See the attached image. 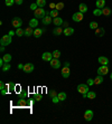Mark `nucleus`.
<instances>
[{"label": "nucleus", "mask_w": 112, "mask_h": 124, "mask_svg": "<svg viewBox=\"0 0 112 124\" xmlns=\"http://www.w3.org/2000/svg\"><path fill=\"white\" fill-rule=\"evenodd\" d=\"M64 66H67V67H69V63H67V62H66V63L64 64Z\"/></svg>", "instance_id": "3c124183"}, {"label": "nucleus", "mask_w": 112, "mask_h": 124, "mask_svg": "<svg viewBox=\"0 0 112 124\" xmlns=\"http://www.w3.org/2000/svg\"><path fill=\"white\" fill-rule=\"evenodd\" d=\"M78 11L84 14V12L87 11V6H86L85 3H80V6H78Z\"/></svg>", "instance_id": "aec40b11"}, {"label": "nucleus", "mask_w": 112, "mask_h": 124, "mask_svg": "<svg viewBox=\"0 0 112 124\" xmlns=\"http://www.w3.org/2000/svg\"><path fill=\"white\" fill-rule=\"evenodd\" d=\"M78 92L82 94L84 98L87 97V92H89V85L87 84H80L78 86Z\"/></svg>", "instance_id": "f257e3e1"}, {"label": "nucleus", "mask_w": 112, "mask_h": 124, "mask_svg": "<svg viewBox=\"0 0 112 124\" xmlns=\"http://www.w3.org/2000/svg\"><path fill=\"white\" fill-rule=\"evenodd\" d=\"M93 15H94V16H101V15H102V9H100V8L94 9V10H93Z\"/></svg>", "instance_id": "2f4dec72"}, {"label": "nucleus", "mask_w": 112, "mask_h": 124, "mask_svg": "<svg viewBox=\"0 0 112 124\" xmlns=\"http://www.w3.org/2000/svg\"><path fill=\"white\" fill-rule=\"evenodd\" d=\"M109 73V68H108V65H101L100 67L98 68V74L99 75H106Z\"/></svg>", "instance_id": "20e7f679"}, {"label": "nucleus", "mask_w": 112, "mask_h": 124, "mask_svg": "<svg viewBox=\"0 0 112 124\" xmlns=\"http://www.w3.org/2000/svg\"><path fill=\"white\" fill-rule=\"evenodd\" d=\"M5 3H6V6L10 7V6H12V5L15 3V0H6V1H5Z\"/></svg>", "instance_id": "e433bc0d"}, {"label": "nucleus", "mask_w": 112, "mask_h": 124, "mask_svg": "<svg viewBox=\"0 0 112 124\" xmlns=\"http://www.w3.org/2000/svg\"><path fill=\"white\" fill-rule=\"evenodd\" d=\"M34 16L35 18H37V19H43L45 16H46V12L44 10L42 7H38L36 10H34Z\"/></svg>", "instance_id": "f03ea898"}, {"label": "nucleus", "mask_w": 112, "mask_h": 124, "mask_svg": "<svg viewBox=\"0 0 112 124\" xmlns=\"http://www.w3.org/2000/svg\"><path fill=\"white\" fill-rule=\"evenodd\" d=\"M110 78H111V81H112V73H111V75H110Z\"/></svg>", "instance_id": "603ef678"}, {"label": "nucleus", "mask_w": 112, "mask_h": 124, "mask_svg": "<svg viewBox=\"0 0 112 124\" xmlns=\"http://www.w3.org/2000/svg\"><path fill=\"white\" fill-rule=\"evenodd\" d=\"M57 96H58V100H60V102H63V101H65V100H66V94L64 92L58 93Z\"/></svg>", "instance_id": "bb28decb"}, {"label": "nucleus", "mask_w": 112, "mask_h": 124, "mask_svg": "<svg viewBox=\"0 0 112 124\" xmlns=\"http://www.w3.org/2000/svg\"><path fill=\"white\" fill-rule=\"evenodd\" d=\"M105 7V0H96V8L103 9Z\"/></svg>", "instance_id": "412c9836"}, {"label": "nucleus", "mask_w": 112, "mask_h": 124, "mask_svg": "<svg viewBox=\"0 0 112 124\" xmlns=\"http://www.w3.org/2000/svg\"><path fill=\"white\" fill-rule=\"evenodd\" d=\"M87 85H89V86H91V85H94V79H92V78H89V79H87Z\"/></svg>", "instance_id": "ea45409f"}, {"label": "nucleus", "mask_w": 112, "mask_h": 124, "mask_svg": "<svg viewBox=\"0 0 112 124\" xmlns=\"http://www.w3.org/2000/svg\"><path fill=\"white\" fill-rule=\"evenodd\" d=\"M0 44H1V46H8L11 44V35L8 34V35H5L1 37L0 39Z\"/></svg>", "instance_id": "7ed1b4c3"}, {"label": "nucleus", "mask_w": 112, "mask_h": 124, "mask_svg": "<svg viewBox=\"0 0 112 124\" xmlns=\"http://www.w3.org/2000/svg\"><path fill=\"white\" fill-rule=\"evenodd\" d=\"M49 16H51V17H53V18L58 17V10H57V9H52V10L49 11Z\"/></svg>", "instance_id": "b1692460"}, {"label": "nucleus", "mask_w": 112, "mask_h": 124, "mask_svg": "<svg viewBox=\"0 0 112 124\" xmlns=\"http://www.w3.org/2000/svg\"><path fill=\"white\" fill-rule=\"evenodd\" d=\"M49 94H51V96H52V97H55V96H57V94H56V92H55V91H52V92L49 93Z\"/></svg>", "instance_id": "c03bdc74"}, {"label": "nucleus", "mask_w": 112, "mask_h": 124, "mask_svg": "<svg viewBox=\"0 0 112 124\" xmlns=\"http://www.w3.org/2000/svg\"><path fill=\"white\" fill-rule=\"evenodd\" d=\"M37 8H38V6H37V3H36V2L30 5V9H32V10H36Z\"/></svg>", "instance_id": "58836bf2"}, {"label": "nucleus", "mask_w": 112, "mask_h": 124, "mask_svg": "<svg viewBox=\"0 0 112 124\" xmlns=\"http://www.w3.org/2000/svg\"><path fill=\"white\" fill-rule=\"evenodd\" d=\"M27 92H25V91H21L20 92V98H27Z\"/></svg>", "instance_id": "4c0bfd02"}, {"label": "nucleus", "mask_w": 112, "mask_h": 124, "mask_svg": "<svg viewBox=\"0 0 112 124\" xmlns=\"http://www.w3.org/2000/svg\"><path fill=\"white\" fill-rule=\"evenodd\" d=\"M63 8H64V3L63 2H57V3H56V9H57L58 11H60V10H62Z\"/></svg>", "instance_id": "f704fd0d"}, {"label": "nucleus", "mask_w": 112, "mask_h": 124, "mask_svg": "<svg viewBox=\"0 0 112 124\" xmlns=\"http://www.w3.org/2000/svg\"><path fill=\"white\" fill-rule=\"evenodd\" d=\"M7 93H8V90H7V88H5V90H1V94H2V95H6Z\"/></svg>", "instance_id": "a18cd8bd"}, {"label": "nucleus", "mask_w": 112, "mask_h": 124, "mask_svg": "<svg viewBox=\"0 0 112 124\" xmlns=\"http://www.w3.org/2000/svg\"><path fill=\"white\" fill-rule=\"evenodd\" d=\"M93 115H94L93 111H91V110L85 111V113H84V118H85V121H91L93 118Z\"/></svg>", "instance_id": "1a4fd4ad"}, {"label": "nucleus", "mask_w": 112, "mask_h": 124, "mask_svg": "<svg viewBox=\"0 0 112 124\" xmlns=\"http://www.w3.org/2000/svg\"><path fill=\"white\" fill-rule=\"evenodd\" d=\"M90 28L91 29H96V28H99V25H98V23L96 21H92V23H90Z\"/></svg>", "instance_id": "7c9ffc66"}, {"label": "nucleus", "mask_w": 112, "mask_h": 124, "mask_svg": "<svg viewBox=\"0 0 112 124\" xmlns=\"http://www.w3.org/2000/svg\"><path fill=\"white\" fill-rule=\"evenodd\" d=\"M53 23H54L56 27H60L62 23H63V20H62V18L60 17H56V18H53Z\"/></svg>", "instance_id": "4468645a"}, {"label": "nucleus", "mask_w": 112, "mask_h": 124, "mask_svg": "<svg viewBox=\"0 0 112 124\" xmlns=\"http://www.w3.org/2000/svg\"><path fill=\"white\" fill-rule=\"evenodd\" d=\"M35 98H36V101H40V100H42V94H36Z\"/></svg>", "instance_id": "79ce46f5"}, {"label": "nucleus", "mask_w": 112, "mask_h": 124, "mask_svg": "<svg viewBox=\"0 0 112 124\" xmlns=\"http://www.w3.org/2000/svg\"><path fill=\"white\" fill-rule=\"evenodd\" d=\"M15 3H16V5H21V3H23V0H15Z\"/></svg>", "instance_id": "de8ad7c7"}, {"label": "nucleus", "mask_w": 112, "mask_h": 124, "mask_svg": "<svg viewBox=\"0 0 112 124\" xmlns=\"http://www.w3.org/2000/svg\"><path fill=\"white\" fill-rule=\"evenodd\" d=\"M98 61L101 65H108V64H109V59H108L106 57H104V56H100Z\"/></svg>", "instance_id": "dca6fc26"}, {"label": "nucleus", "mask_w": 112, "mask_h": 124, "mask_svg": "<svg viewBox=\"0 0 112 124\" xmlns=\"http://www.w3.org/2000/svg\"><path fill=\"white\" fill-rule=\"evenodd\" d=\"M73 32H74V29L72 27H67V28L64 29V35L65 36H71V35H73Z\"/></svg>", "instance_id": "6ab92c4d"}, {"label": "nucleus", "mask_w": 112, "mask_h": 124, "mask_svg": "<svg viewBox=\"0 0 112 124\" xmlns=\"http://www.w3.org/2000/svg\"><path fill=\"white\" fill-rule=\"evenodd\" d=\"M49 7H51V9H56V3H51V5H49Z\"/></svg>", "instance_id": "49530a36"}, {"label": "nucleus", "mask_w": 112, "mask_h": 124, "mask_svg": "<svg viewBox=\"0 0 112 124\" xmlns=\"http://www.w3.org/2000/svg\"><path fill=\"white\" fill-rule=\"evenodd\" d=\"M62 32H64V30L62 28H60V27H56V28H54L53 29V34L54 35H56V36H60Z\"/></svg>", "instance_id": "4be33fe9"}, {"label": "nucleus", "mask_w": 112, "mask_h": 124, "mask_svg": "<svg viewBox=\"0 0 112 124\" xmlns=\"http://www.w3.org/2000/svg\"><path fill=\"white\" fill-rule=\"evenodd\" d=\"M69 74H71V70H69V67H67V66H64L63 68H62V76H63L64 78H67V77H69Z\"/></svg>", "instance_id": "9b49d317"}, {"label": "nucleus", "mask_w": 112, "mask_h": 124, "mask_svg": "<svg viewBox=\"0 0 112 124\" xmlns=\"http://www.w3.org/2000/svg\"><path fill=\"white\" fill-rule=\"evenodd\" d=\"M16 35L18 37H23V36H25V30L21 28H17L16 29Z\"/></svg>", "instance_id": "393cba45"}, {"label": "nucleus", "mask_w": 112, "mask_h": 124, "mask_svg": "<svg viewBox=\"0 0 112 124\" xmlns=\"http://www.w3.org/2000/svg\"><path fill=\"white\" fill-rule=\"evenodd\" d=\"M51 66H52V68H55L57 69L60 67V62L58 61V58H53L52 61H51Z\"/></svg>", "instance_id": "6e6552de"}, {"label": "nucleus", "mask_w": 112, "mask_h": 124, "mask_svg": "<svg viewBox=\"0 0 112 124\" xmlns=\"http://www.w3.org/2000/svg\"><path fill=\"white\" fill-rule=\"evenodd\" d=\"M6 86H5V83L3 82H0V90H5Z\"/></svg>", "instance_id": "37998d69"}, {"label": "nucleus", "mask_w": 112, "mask_h": 124, "mask_svg": "<svg viewBox=\"0 0 112 124\" xmlns=\"http://www.w3.org/2000/svg\"><path fill=\"white\" fill-rule=\"evenodd\" d=\"M2 59L5 61V63H9V62L11 61V55H10V54H5Z\"/></svg>", "instance_id": "c85d7f7f"}, {"label": "nucleus", "mask_w": 112, "mask_h": 124, "mask_svg": "<svg viewBox=\"0 0 112 124\" xmlns=\"http://www.w3.org/2000/svg\"><path fill=\"white\" fill-rule=\"evenodd\" d=\"M42 58H43V61H46V62H51L53 59V53H48V52H46V53H44L43 54V56H42Z\"/></svg>", "instance_id": "9d476101"}, {"label": "nucleus", "mask_w": 112, "mask_h": 124, "mask_svg": "<svg viewBox=\"0 0 112 124\" xmlns=\"http://www.w3.org/2000/svg\"><path fill=\"white\" fill-rule=\"evenodd\" d=\"M73 20L74 21H76V23H80V21H82L83 20V18H84V16H83V14L82 12H75L74 15H73Z\"/></svg>", "instance_id": "423d86ee"}, {"label": "nucleus", "mask_w": 112, "mask_h": 124, "mask_svg": "<svg viewBox=\"0 0 112 124\" xmlns=\"http://www.w3.org/2000/svg\"><path fill=\"white\" fill-rule=\"evenodd\" d=\"M29 26L32 27H37L38 26V20L37 18H33V19H30V21H29Z\"/></svg>", "instance_id": "5701e85b"}, {"label": "nucleus", "mask_w": 112, "mask_h": 124, "mask_svg": "<svg viewBox=\"0 0 112 124\" xmlns=\"http://www.w3.org/2000/svg\"><path fill=\"white\" fill-rule=\"evenodd\" d=\"M102 15H104V16H110V15H111V9L108 8V7H104V8L102 9Z\"/></svg>", "instance_id": "a878e982"}, {"label": "nucleus", "mask_w": 112, "mask_h": 124, "mask_svg": "<svg viewBox=\"0 0 112 124\" xmlns=\"http://www.w3.org/2000/svg\"><path fill=\"white\" fill-rule=\"evenodd\" d=\"M43 35V29L42 28H35L34 29V36L36 38H39Z\"/></svg>", "instance_id": "f3484780"}, {"label": "nucleus", "mask_w": 112, "mask_h": 124, "mask_svg": "<svg viewBox=\"0 0 112 124\" xmlns=\"http://www.w3.org/2000/svg\"><path fill=\"white\" fill-rule=\"evenodd\" d=\"M11 23H12V26H14V27H17V28H20V27H21V25H23V20H21L20 18L16 17V18H14V19H12Z\"/></svg>", "instance_id": "0eeeda50"}, {"label": "nucleus", "mask_w": 112, "mask_h": 124, "mask_svg": "<svg viewBox=\"0 0 112 124\" xmlns=\"http://www.w3.org/2000/svg\"><path fill=\"white\" fill-rule=\"evenodd\" d=\"M52 18L53 17H51V16H45V17L42 19V23H43V25H45V26H47V25H49V23H52Z\"/></svg>", "instance_id": "ddd939ff"}, {"label": "nucleus", "mask_w": 112, "mask_h": 124, "mask_svg": "<svg viewBox=\"0 0 112 124\" xmlns=\"http://www.w3.org/2000/svg\"><path fill=\"white\" fill-rule=\"evenodd\" d=\"M104 34H105V30H104V28H101V27H99V28L95 29V36H98V37H103Z\"/></svg>", "instance_id": "f8f14e48"}, {"label": "nucleus", "mask_w": 112, "mask_h": 124, "mask_svg": "<svg viewBox=\"0 0 112 124\" xmlns=\"http://www.w3.org/2000/svg\"><path fill=\"white\" fill-rule=\"evenodd\" d=\"M36 3H37L38 7H42V8H44V6L46 5V0H36Z\"/></svg>", "instance_id": "c756f323"}, {"label": "nucleus", "mask_w": 112, "mask_h": 124, "mask_svg": "<svg viewBox=\"0 0 112 124\" xmlns=\"http://www.w3.org/2000/svg\"><path fill=\"white\" fill-rule=\"evenodd\" d=\"M18 68H19V69H23L24 68V65H23V64H19V65H18Z\"/></svg>", "instance_id": "09e8293b"}, {"label": "nucleus", "mask_w": 112, "mask_h": 124, "mask_svg": "<svg viewBox=\"0 0 112 124\" xmlns=\"http://www.w3.org/2000/svg\"><path fill=\"white\" fill-rule=\"evenodd\" d=\"M103 76L102 75H99L98 77H95L94 78V85H100V84L103 83Z\"/></svg>", "instance_id": "a211bd4d"}, {"label": "nucleus", "mask_w": 112, "mask_h": 124, "mask_svg": "<svg viewBox=\"0 0 112 124\" xmlns=\"http://www.w3.org/2000/svg\"><path fill=\"white\" fill-rule=\"evenodd\" d=\"M33 35H34V29H33L30 26L27 27V28L25 29V36H26V37H29V36H33Z\"/></svg>", "instance_id": "2eb2a0df"}, {"label": "nucleus", "mask_w": 112, "mask_h": 124, "mask_svg": "<svg viewBox=\"0 0 112 124\" xmlns=\"http://www.w3.org/2000/svg\"><path fill=\"white\" fill-rule=\"evenodd\" d=\"M96 97V94H95V92H93V91H89L87 92V98H90V100H93V98Z\"/></svg>", "instance_id": "cd10ccee"}, {"label": "nucleus", "mask_w": 112, "mask_h": 124, "mask_svg": "<svg viewBox=\"0 0 112 124\" xmlns=\"http://www.w3.org/2000/svg\"><path fill=\"white\" fill-rule=\"evenodd\" d=\"M52 101H53V103H58L60 102V100H58V96H55V97H52Z\"/></svg>", "instance_id": "a19ab883"}, {"label": "nucleus", "mask_w": 112, "mask_h": 124, "mask_svg": "<svg viewBox=\"0 0 112 124\" xmlns=\"http://www.w3.org/2000/svg\"><path fill=\"white\" fill-rule=\"evenodd\" d=\"M26 101H25V98H20L19 101H18V106H25L26 105Z\"/></svg>", "instance_id": "72a5a7b5"}, {"label": "nucleus", "mask_w": 112, "mask_h": 124, "mask_svg": "<svg viewBox=\"0 0 112 124\" xmlns=\"http://www.w3.org/2000/svg\"><path fill=\"white\" fill-rule=\"evenodd\" d=\"M0 50H1V53L5 52V46H1V48H0Z\"/></svg>", "instance_id": "8fccbe9b"}, {"label": "nucleus", "mask_w": 112, "mask_h": 124, "mask_svg": "<svg viewBox=\"0 0 112 124\" xmlns=\"http://www.w3.org/2000/svg\"><path fill=\"white\" fill-rule=\"evenodd\" d=\"M34 68H35V66H34V64H32V63H27V64H25L24 65V68H23V70L25 73H32V72H34Z\"/></svg>", "instance_id": "39448f33"}, {"label": "nucleus", "mask_w": 112, "mask_h": 124, "mask_svg": "<svg viewBox=\"0 0 112 124\" xmlns=\"http://www.w3.org/2000/svg\"><path fill=\"white\" fill-rule=\"evenodd\" d=\"M10 69V64L9 63H5V65L2 66V72H7Z\"/></svg>", "instance_id": "473e14b6"}, {"label": "nucleus", "mask_w": 112, "mask_h": 124, "mask_svg": "<svg viewBox=\"0 0 112 124\" xmlns=\"http://www.w3.org/2000/svg\"><path fill=\"white\" fill-rule=\"evenodd\" d=\"M60 50H54V52H53V57L54 58H60Z\"/></svg>", "instance_id": "c9c22d12"}]
</instances>
